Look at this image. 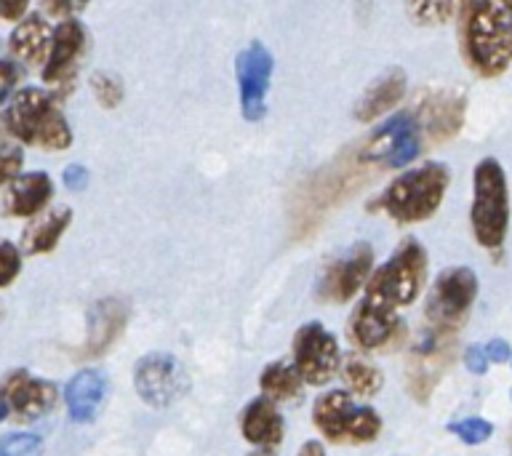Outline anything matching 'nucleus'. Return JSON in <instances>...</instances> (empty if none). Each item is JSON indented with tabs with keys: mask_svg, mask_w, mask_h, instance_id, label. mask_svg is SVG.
I'll return each instance as SVG.
<instances>
[{
	"mask_svg": "<svg viewBox=\"0 0 512 456\" xmlns=\"http://www.w3.org/2000/svg\"><path fill=\"white\" fill-rule=\"evenodd\" d=\"M302 384V376L294 368V363H286V360H275L259 376V387H262L264 398L270 400L296 398L302 392Z\"/></svg>",
	"mask_w": 512,
	"mask_h": 456,
	"instance_id": "25",
	"label": "nucleus"
},
{
	"mask_svg": "<svg viewBox=\"0 0 512 456\" xmlns=\"http://www.w3.org/2000/svg\"><path fill=\"white\" fill-rule=\"evenodd\" d=\"M478 299V275L470 267H448L435 278L427 296V318L435 331L451 334L470 315Z\"/></svg>",
	"mask_w": 512,
	"mask_h": 456,
	"instance_id": "7",
	"label": "nucleus"
},
{
	"mask_svg": "<svg viewBox=\"0 0 512 456\" xmlns=\"http://www.w3.org/2000/svg\"><path fill=\"white\" fill-rule=\"evenodd\" d=\"M472 235L486 251H499L510 232V184L496 158L478 160L472 171Z\"/></svg>",
	"mask_w": 512,
	"mask_h": 456,
	"instance_id": "4",
	"label": "nucleus"
},
{
	"mask_svg": "<svg viewBox=\"0 0 512 456\" xmlns=\"http://www.w3.org/2000/svg\"><path fill=\"white\" fill-rule=\"evenodd\" d=\"M8 416V408H6V403H3V400H0V422H3V419H6Z\"/></svg>",
	"mask_w": 512,
	"mask_h": 456,
	"instance_id": "41",
	"label": "nucleus"
},
{
	"mask_svg": "<svg viewBox=\"0 0 512 456\" xmlns=\"http://www.w3.org/2000/svg\"><path fill=\"white\" fill-rule=\"evenodd\" d=\"M3 123L14 139L38 150L62 152L72 144L70 120L59 107V99L46 88H16Z\"/></svg>",
	"mask_w": 512,
	"mask_h": 456,
	"instance_id": "2",
	"label": "nucleus"
},
{
	"mask_svg": "<svg viewBox=\"0 0 512 456\" xmlns=\"http://www.w3.org/2000/svg\"><path fill=\"white\" fill-rule=\"evenodd\" d=\"M414 115L422 126L424 142L443 144L462 131L467 99L459 91H430L419 99Z\"/></svg>",
	"mask_w": 512,
	"mask_h": 456,
	"instance_id": "15",
	"label": "nucleus"
},
{
	"mask_svg": "<svg viewBox=\"0 0 512 456\" xmlns=\"http://www.w3.org/2000/svg\"><path fill=\"white\" fill-rule=\"evenodd\" d=\"M483 350H486L488 360H494V363H507L512 358L510 342H504V339H491Z\"/></svg>",
	"mask_w": 512,
	"mask_h": 456,
	"instance_id": "38",
	"label": "nucleus"
},
{
	"mask_svg": "<svg viewBox=\"0 0 512 456\" xmlns=\"http://www.w3.org/2000/svg\"><path fill=\"white\" fill-rule=\"evenodd\" d=\"M251 456H267V454H251Z\"/></svg>",
	"mask_w": 512,
	"mask_h": 456,
	"instance_id": "42",
	"label": "nucleus"
},
{
	"mask_svg": "<svg viewBox=\"0 0 512 456\" xmlns=\"http://www.w3.org/2000/svg\"><path fill=\"white\" fill-rule=\"evenodd\" d=\"M51 198H54V179L46 171H27L6 187L3 211L16 219H32L40 211H46Z\"/></svg>",
	"mask_w": 512,
	"mask_h": 456,
	"instance_id": "16",
	"label": "nucleus"
},
{
	"mask_svg": "<svg viewBox=\"0 0 512 456\" xmlns=\"http://www.w3.org/2000/svg\"><path fill=\"white\" fill-rule=\"evenodd\" d=\"M54 27L46 22V16L27 14L16 22V27L8 35V51L14 54L16 62L22 64H43L46 62L48 46H51Z\"/></svg>",
	"mask_w": 512,
	"mask_h": 456,
	"instance_id": "20",
	"label": "nucleus"
},
{
	"mask_svg": "<svg viewBox=\"0 0 512 456\" xmlns=\"http://www.w3.org/2000/svg\"><path fill=\"white\" fill-rule=\"evenodd\" d=\"M32 0H0V19L6 22H19L27 16Z\"/></svg>",
	"mask_w": 512,
	"mask_h": 456,
	"instance_id": "37",
	"label": "nucleus"
},
{
	"mask_svg": "<svg viewBox=\"0 0 512 456\" xmlns=\"http://www.w3.org/2000/svg\"><path fill=\"white\" fill-rule=\"evenodd\" d=\"M59 390L54 382L38 379L24 368L8 371L0 379V400L6 403L8 414L16 416L19 422H35L46 416L56 406Z\"/></svg>",
	"mask_w": 512,
	"mask_h": 456,
	"instance_id": "13",
	"label": "nucleus"
},
{
	"mask_svg": "<svg viewBox=\"0 0 512 456\" xmlns=\"http://www.w3.org/2000/svg\"><path fill=\"white\" fill-rule=\"evenodd\" d=\"M24 152L19 147H0V190L22 174Z\"/></svg>",
	"mask_w": 512,
	"mask_h": 456,
	"instance_id": "33",
	"label": "nucleus"
},
{
	"mask_svg": "<svg viewBox=\"0 0 512 456\" xmlns=\"http://www.w3.org/2000/svg\"><path fill=\"white\" fill-rule=\"evenodd\" d=\"M299 456H326V448L320 446L318 440H307V443L299 448Z\"/></svg>",
	"mask_w": 512,
	"mask_h": 456,
	"instance_id": "40",
	"label": "nucleus"
},
{
	"mask_svg": "<svg viewBox=\"0 0 512 456\" xmlns=\"http://www.w3.org/2000/svg\"><path fill=\"white\" fill-rule=\"evenodd\" d=\"M488 355L486 350L480 347V344H472V347H467V352H464V366H467V371H472V374H486L488 371Z\"/></svg>",
	"mask_w": 512,
	"mask_h": 456,
	"instance_id": "36",
	"label": "nucleus"
},
{
	"mask_svg": "<svg viewBox=\"0 0 512 456\" xmlns=\"http://www.w3.org/2000/svg\"><path fill=\"white\" fill-rule=\"evenodd\" d=\"M424 134L414 112H398L379 123L355 152L368 171H392L414 163L422 155Z\"/></svg>",
	"mask_w": 512,
	"mask_h": 456,
	"instance_id": "6",
	"label": "nucleus"
},
{
	"mask_svg": "<svg viewBox=\"0 0 512 456\" xmlns=\"http://www.w3.org/2000/svg\"><path fill=\"white\" fill-rule=\"evenodd\" d=\"M88 3H91V0H43V8H46L51 16H59V19H72V16L80 14V11H83Z\"/></svg>",
	"mask_w": 512,
	"mask_h": 456,
	"instance_id": "35",
	"label": "nucleus"
},
{
	"mask_svg": "<svg viewBox=\"0 0 512 456\" xmlns=\"http://www.w3.org/2000/svg\"><path fill=\"white\" fill-rule=\"evenodd\" d=\"M448 432H454L456 438L467 443V446H480V443H486L491 438L494 424L480 419V416H470V419H462V422L448 424Z\"/></svg>",
	"mask_w": 512,
	"mask_h": 456,
	"instance_id": "30",
	"label": "nucleus"
},
{
	"mask_svg": "<svg viewBox=\"0 0 512 456\" xmlns=\"http://www.w3.org/2000/svg\"><path fill=\"white\" fill-rule=\"evenodd\" d=\"M64 184H67L70 190H83L88 184V171L83 166H70L64 171Z\"/></svg>",
	"mask_w": 512,
	"mask_h": 456,
	"instance_id": "39",
	"label": "nucleus"
},
{
	"mask_svg": "<svg viewBox=\"0 0 512 456\" xmlns=\"http://www.w3.org/2000/svg\"><path fill=\"white\" fill-rule=\"evenodd\" d=\"M424 280H427V251L419 240L408 238L382 267L371 272L363 299L382 304L387 310H398L414 302L424 288Z\"/></svg>",
	"mask_w": 512,
	"mask_h": 456,
	"instance_id": "5",
	"label": "nucleus"
},
{
	"mask_svg": "<svg viewBox=\"0 0 512 456\" xmlns=\"http://www.w3.org/2000/svg\"><path fill=\"white\" fill-rule=\"evenodd\" d=\"M448 184H451V168L432 160L395 176L374 200V208L398 224L427 222L443 206Z\"/></svg>",
	"mask_w": 512,
	"mask_h": 456,
	"instance_id": "3",
	"label": "nucleus"
},
{
	"mask_svg": "<svg viewBox=\"0 0 512 456\" xmlns=\"http://www.w3.org/2000/svg\"><path fill=\"white\" fill-rule=\"evenodd\" d=\"M406 88V72L400 70V67H392V70L384 72L382 78H376L374 83L366 88V94L360 96V102L355 104V118H358L360 123H374V120L384 118L387 112H392L400 102H403Z\"/></svg>",
	"mask_w": 512,
	"mask_h": 456,
	"instance_id": "18",
	"label": "nucleus"
},
{
	"mask_svg": "<svg viewBox=\"0 0 512 456\" xmlns=\"http://www.w3.org/2000/svg\"><path fill=\"white\" fill-rule=\"evenodd\" d=\"M22 272V251L8 243V240H0V288L11 286Z\"/></svg>",
	"mask_w": 512,
	"mask_h": 456,
	"instance_id": "32",
	"label": "nucleus"
},
{
	"mask_svg": "<svg viewBox=\"0 0 512 456\" xmlns=\"http://www.w3.org/2000/svg\"><path fill=\"white\" fill-rule=\"evenodd\" d=\"M19 80H22L19 64H14L11 59H0V104L14 96Z\"/></svg>",
	"mask_w": 512,
	"mask_h": 456,
	"instance_id": "34",
	"label": "nucleus"
},
{
	"mask_svg": "<svg viewBox=\"0 0 512 456\" xmlns=\"http://www.w3.org/2000/svg\"><path fill=\"white\" fill-rule=\"evenodd\" d=\"M294 368L307 384H326L339 368V344L323 323H304L294 336Z\"/></svg>",
	"mask_w": 512,
	"mask_h": 456,
	"instance_id": "9",
	"label": "nucleus"
},
{
	"mask_svg": "<svg viewBox=\"0 0 512 456\" xmlns=\"http://www.w3.org/2000/svg\"><path fill=\"white\" fill-rule=\"evenodd\" d=\"M371 272H374V248L368 243H355L326 267L318 288L320 299L334 304L350 302L366 286Z\"/></svg>",
	"mask_w": 512,
	"mask_h": 456,
	"instance_id": "12",
	"label": "nucleus"
},
{
	"mask_svg": "<svg viewBox=\"0 0 512 456\" xmlns=\"http://www.w3.org/2000/svg\"><path fill=\"white\" fill-rule=\"evenodd\" d=\"M355 400H352L350 392L334 390L320 395L315 400V408H312V419H315V427H318L328 440L334 443H342L347 440V424H350V416L355 411Z\"/></svg>",
	"mask_w": 512,
	"mask_h": 456,
	"instance_id": "24",
	"label": "nucleus"
},
{
	"mask_svg": "<svg viewBox=\"0 0 512 456\" xmlns=\"http://www.w3.org/2000/svg\"><path fill=\"white\" fill-rule=\"evenodd\" d=\"M70 224L72 208L56 206L48 208V211H40L38 216H32V222L27 224V230H24V251H27V254H48V251H54Z\"/></svg>",
	"mask_w": 512,
	"mask_h": 456,
	"instance_id": "23",
	"label": "nucleus"
},
{
	"mask_svg": "<svg viewBox=\"0 0 512 456\" xmlns=\"http://www.w3.org/2000/svg\"><path fill=\"white\" fill-rule=\"evenodd\" d=\"M134 387L147 406L168 408L190 390V376L182 360L171 352H147L136 360Z\"/></svg>",
	"mask_w": 512,
	"mask_h": 456,
	"instance_id": "8",
	"label": "nucleus"
},
{
	"mask_svg": "<svg viewBox=\"0 0 512 456\" xmlns=\"http://www.w3.org/2000/svg\"><path fill=\"white\" fill-rule=\"evenodd\" d=\"M240 112L246 120H262L267 112V91L272 80V54L264 43L254 40L243 48L235 62Z\"/></svg>",
	"mask_w": 512,
	"mask_h": 456,
	"instance_id": "11",
	"label": "nucleus"
},
{
	"mask_svg": "<svg viewBox=\"0 0 512 456\" xmlns=\"http://www.w3.org/2000/svg\"><path fill=\"white\" fill-rule=\"evenodd\" d=\"M43 446V440L32 432H11L0 438V456H35Z\"/></svg>",
	"mask_w": 512,
	"mask_h": 456,
	"instance_id": "31",
	"label": "nucleus"
},
{
	"mask_svg": "<svg viewBox=\"0 0 512 456\" xmlns=\"http://www.w3.org/2000/svg\"><path fill=\"white\" fill-rule=\"evenodd\" d=\"M459 51L478 78H499L512 64V0H467L459 8Z\"/></svg>",
	"mask_w": 512,
	"mask_h": 456,
	"instance_id": "1",
	"label": "nucleus"
},
{
	"mask_svg": "<svg viewBox=\"0 0 512 456\" xmlns=\"http://www.w3.org/2000/svg\"><path fill=\"white\" fill-rule=\"evenodd\" d=\"M240 430H243V438L248 443H254V446H278L283 440V419H280L278 408H275V400L264 398V395L251 400L243 416H240Z\"/></svg>",
	"mask_w": 512,
	"mask_h": 456,
	"instance_id": "22",
	"label": "nucleus"
},
{
	"mask_svg": "<svg viewBox=\"0 0 512 456\" xmlns=\"http://www.w3.org/2000/svg\"><path fill=\"white\" fill-rule=\"evenodd\" d=\"M379 432H382V419H379L374 408L355 406L350 424H347V440H352V443H371V440H376Z\"/></svg>",
	"mask_w": 512,
	"mask_h": 456,
	"instance_id": "28",
	"label": "nucleus"
},
{
	"mask_svg": "<svg viewBox=\"0 0 512 456\" xmlns=\"http://www.w3.org/2000/svg\"><path fill=\"white\" fill-rule=\"evenodd\" d=\"M128 323V304L123 299L107 296L102 302H96L88 312V339L83 347V355L94 358V355H104L112 344L118 342V336L123 334V328Z\"/></svg>",
	"mask_w": 512,
	"mask_h": 456,
	"instance_id": "17",
	"label": "nucleus"
},
{
	"mask_svg": "<svg viewBox=\"0 0 512 456\" xmlns=\"http://www.w3.org/2000/svg\"><path fill=\"white\" fill-rule=\"evenodd\" d=\"M467 0H406V14L419 27H440L451 22Z\"/></svg>",
	"mask_w": 512,
	"mask_h": 456,
	"instance_id": "26",
	"label": "nucleus"
},
{
	"mask_svg": "<svg viewBox=\"0 0 512 456\" xmlns=\"http://www.w3.org/2000/svg\"><path fill=\"white\" fill-rule=\"evenodd\" d=\"M368 174L371 171L358 163V158H352V163H336L334 168H323V174L312 176L299 195L304 219H315V216L326 214L331 206H339L350 192H355L366 182Z\"/></svg>",
	"mask_w": 512,
	"mask_h": 456,
	"instance_id": "10",
	"label": "nucleus"
},
{
	"mask_svg": "<svg viewBox=\"0 0 512 456\" xmlns=\"http://www.w3.org/2000/svg\"><path fill=\"white\" fill-rule=\"evenodd\" d=\"M395 331H398V315H395V310L382 307V304L363 299L355 315H352V336L366 350L384 347L395 336Z\"/></svg>",
	"mask_w": 512,
	"mask_h": 456,
	"instance_id": "21",
	"label": "nucleus"
},
{
	"mask_svg": "<svg viewBox=\"0 0 512 456\" xmlns=\"http://www.w3.org/2000/svg\"><path fill=\"white\" fill-rule=\"evenodd\" d=\"M88 32L86 27L72 16V19H62L54 27L51 35V46H48L46 62H43V83L56 88H67L75 80L78 64L86 54Z\"/></svg>",
	"mask_w": 512,
	"mask_h": 456,
	"instance_id": "14",
	"label": "nucleus"
},
{
	"mask_svg": "<svg viewBox=\"0 0 512 456\" xmlns=\"http://www.w3.org/2000/svg\"><path fill=\"white\" fill-rule=\"evenodd\" d=\"M104 395H107V379L94 368H86L72 376L64 387V403H67L72 422H94V416L99 414L104 403Z\"/></svg>",
	"mask_w": 512,
	"mask_h": 456,
	"instance_id": "19",
	"label": "nucleus"
},
{
	"mask_svg": "<svg viewBox=\"0 0 512 456\" xmlns=\"http://www.w3.org/2000/svg\"><path fill=\"white\" fill-rule=\"evenodd\" d=\"M344 382L355 395L360 398H374L376 392L382 390L384 376L376 366H371L368 360L363 358H350L344 363Z\"/></svg>",
	"mask_w": 512,
	"mask_h": 456,
	"instance_id": "27",
	"label": "nucleus"
},
{
	"mask_svg": "<svg viewBox=\"0 0 512 456\" xmlns=\"http://www.w3.org/2000/svg\"><path fill=\"white\" fill-rule=\"evenodd\" d=\"M91 94L104 110H115L123 102V80L112 72H94L91 75Z\"/></svg>",
	"mask_w": 512,
	"mask_h": 456,
	"instance_id": "29",
	"label": "nucleus"
}]
</instances>
